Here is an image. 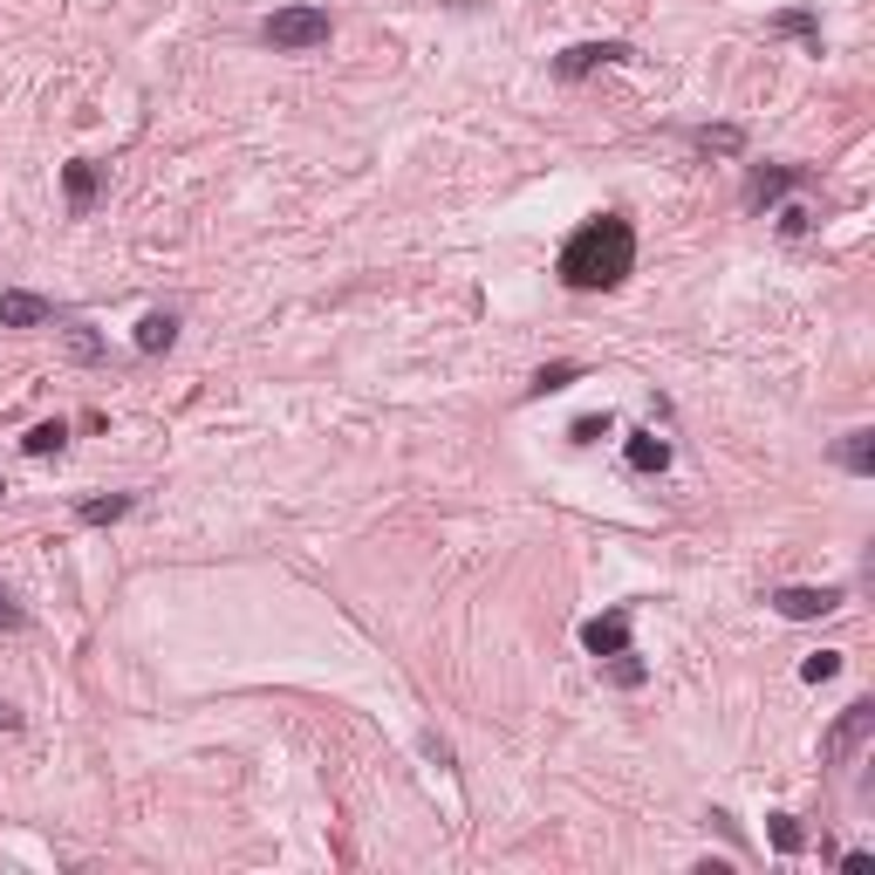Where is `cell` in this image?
Returning <instances> with one entry per match:
<instances>
[{
  "label": "cell",
  "mask_w": 875,
  "mask_h": 875,
  "mask_svg": "<svg viewBox=\"0 0 875 875\" xmlns=\"http://www.w3.org/2000/svg\"><path fill=\"white\" fill-rule=\"evenodd\" d=\"M834 465L855 472V480H875V431H868V424L842 431V445H834Z\"/></svg>",
  "instance_id": "cell-9"
},
{
  "label": "cell",
  "mask_w": 875,
  "mask_h": 875,
  "mask_svg": "<svg viewBox=\"0 0 875 875\" xmlns=\"http://www.w3.org/2000/svg\"><path fill=\"white\" fill-rule=\"evenodd\" d=\"M554 274H562L575 295H609V288H622L629 274H636V226L622 213H603V219L575 226L568 247H562V260H554Z\"/></svg>",
  "instance_id": "cell-1"
},
{
  "label": "cell",
  "mask_w": 875,
  "mask_h": 875,
  "mask_svg": "<svg viewBox=\"0 0 875 875\" xmlns=\"http://www.w3.org/2000/svg\"><path fill=\"white\" fill-rule=\"evenodd\" d=\"M766 834H773V848H780V855H793V848L807 842V834H801V821H793V814H766Z\"/></svg>",
  "instance_id": "cell-19"
},
{
  "label": "cell",
  "mask_w": 875,
  "mask_h": 875,
  "mask_svg": "<svg viewBox=\"0 0 875 875\" xmlns=\"http://www.w3.org/2000/svg\"><path fill=\"white\" fill-rule=\"evenodd\" d=\"M691 137H698L704 151H739V131H732V124H719V131H691Z\"/></svg>",
  "instance_id": "cell-22"
},
{
  "label": "cell",
  "mask_w": 875,
  "mask_h": 875,
  "mask_svg": "<svg viewBox=\"0 0 875 875\" xmlns=\"http://www.w3.org/2000/svg\"><path fill=\"white\" fill-rule=\"evenodd\" d=\"M55 301L42 295H28V288H0V329H34V322H49Z\"/></svg>",
  "instance_id": "cell-8"
},
{
  "label": "cell",
  "mask_w": 875,
  "mask_h": 875,
  "mask_svg": "<svg viewBox=\"0 0 875 875\" xmlns=\"http://www.w3.org/2000/svg\"><path fill=\"white\" fill-rule=\"evenodd\" d=\"M575 445H603V437H609V418H575Z\"/></svg>",
  "instance_id": "cell-21"
},
{
  "label": "cell",
  "mask_w": 875,
  "mask_h": 875,
  "mask_svg": "<svg viewBox=\"0 0 875 875\" xmlns=\"http://www.w3.org/2000/svg\"><path fill=\"white\" fill-rule=\"evenodd\" d=\"M131 506H137L131 493H110V500H83V506H75V521H83V527H110V521H124Z\"/></svg>",
  "instance_id": "cell-13"
},
{
  "label": "cell",
  "mask_w": 875,
  "mask_h": 875,
  "mask_svg": "<svg viewBox=\"0 0 875 875\" xmlns=\"http://www.w3.org/2000/svg\"><path fill=\"white\" fill-rule=\"evenodd\" d=\"M336 34V21H329V8H274L267 21H260V42L267 49H281V55H301V49H322Z\"/></svg>",
  "instance_id": "cell-2"
},
{
  "label": "cell",
  "mask_w": 875,
  "mask_h": 875,
  "mask_svg": "<svg viewBox=\"0 0 875 875\" xmlns=\"http://www.w3.org/2000/svg\"><path fill=\"white\" fill-rule=\"evenodd\" d=\"M603 670H609V684H622V691H636V684H644V678H650V670H644V663H636L629 650H616V657H603Z\"/></svg>",
  "instance_id": "cell-17"
},
{
  "label": "cell",
  "mask_w": 875,
  "mask_h": 875,
  "mask_svg": "<svg viewBox=\"0 0 875 875\" xmlns=\"http://www.w3.org/2000/svg\"><path fill=\"white\" fill-rule=\"evenodd\" d=\"M62 445H69V424H62V418H49V424H34V431L21 437V452H28V459H55Z\"/></svg>",
  "instance_id": "cell-14"
},
{
  "label": "cell",
  "mask_w": 875,
  "mask_h": 875,
  "mask_svg": "<svg viewBox=\"0 0 875 875\" xmlns=\"http://www.w3.org/2000/svg\"><path fill=\"white\" fill-rule=\"evenodd\" d=\"M773 28H780V34H801V42L821 55V21H814L807 8H786V14H773Z\"/></svg>",
  "instance_id": "cell-15"
},
{
  "label": "cell",
  "mask_w": 875,
  "mask_h": 875,
  "mask_svg": "<svg viewBox=\"0 0 875 875\" xmlns=\"http://www.w3.org/2000/svg\"><path fill=\"white\" fill-rule=\"evenodd\" d=\"M581 650L603 663V657H616V650H629V616L622 609H609V616H588L581 622Z\"/></svg>",
  "instance_id": "cell-7"
},
{
  "label": "cell",
  "mask_w": 875,
  "mask_h": 875,
  "mask_svg": "<svg viewBox=\"0 0 875 875\" xmlns=\"http://www.w3.org/2000/svg\"><path fill=\"white\" fill-rule=\"evenodd\" d=\"M172 342H178V315H172V308H151L144 322H137V349H144V356H165Z\"/></svg>",
  "instance_id": "cell-10"
},
{
  "label": "cell",
  "mask_w": 875,
  "mask_h": 875,
  "mask_svg": "<svg viewBox=\"0 0 875 875\" xmlns=\"http://www.w3.org/2000/svg\"><path fill=\"white\" fill-rule=\"evenodd\" d=\"M622 452H629L636 472H663V465H670V437H657V431H629V445H622Z\"/></svg>",
  "instance_id": "cell-12"
},
{
  "label": "cell",
  "mask_w": 875,
  "mask_h": 875,
  "mask_svg": "<svg viewBox=\"0 0 875 875\" xmlns=\"http://www.w3.org/2000/svg\"><path fill=\"white\" fill-rule=\"evenodd\" d=\"M801 678H807V684L842 678V650H814V657H801Z\"/></svg>",
  "instance_id": "cell-18"
},
{
  "label": "cell",
  "mask_w": 875,
  "mask_h": 875,
  "mask_svg": "<svg viewBox=\"0 0 875 875\" xmlns=\"http://www.w3.org/2000/svg\"><path fill=\"white\" fill-rule=\"evenodd\" d=\"M69 356H75V363H96V356H103V336L75 322V329H69Z\"/></svg>",
  "instance_id": "cell-20"
},
{
  "label": "cell",
  "mask_w": 875,
  "mask_h": 875,
  "mask_svg": "<svg viewBox=\"0 0 875 875\" xmlns=\"http://www.w3.org/2000/svg\"><path fill=\"white\" fill-rule=\"evenodd\" d=\"M801 185H807L801 165H760V172H752V185H745V206H752V213H766V206H780V198H786V192H801Z\"/></svg>",
  "instance_id": "cell-6"
},
{
  "label": "cell",
  "mask_w": 875,
  "mask_h": 875,
  "mask_svg": "<svg viewBox=\"0 0 875 875\" xmlns=\"http://www.w3.org/2000/svg\"><path fill=\"white\" fill-rule=\"evenodd\" d=\"M842 868H848V875H868V868H875V855H868V848H848V855H842Z\"/></svg>",
  "instance_id": "cell-25"
},
{
  "label": "cell",
  "mask_w": 875,
  "mask_h": 875,
  "mask_svg": "<svg viewBox=\"0 0 875 875\" xmlns=\"http://www.w3.org/2000/svg\"><path fill=\"white\" fill-rule=\"evenodd\" d=\"M868 732H875V704H868V698H855V704H842V719L827 725L821 752H827L834 766H842V760H855V752H862V739H868Z\"/></svg>",
  "instance_id": "cell-3"
},
{
  "label": "cell",
  "mask_w": 875,
  "mask_h": 875,
  "mask_svg": "<svg viewBox=\"0 0 875 875\" xmlns=\"http://www.w3.org/2000/svg\"><path fill=\"white\" fill-rule=\"evenodd\" d=\"M0 629H8V636H14V629H28V609L14 603V595H8V588H0Z\"/></svg>",
  "instance_id": "cell-23"
},
{
  "label": "cell",
  "mask_w": 875,
  "mask_h": 875,
  "mask_svg": "<svg viewBox=\"0 0 875 875\" xmlns=\"http://www.w3.org/2000/svg\"><path fill=\"white\" fill-rule=\"evenodd\" d=\"M807 226H814V219H807V206H786V213H780V233H786V240H801Z\"/></svg>",
  "instance_id": "cell-24"
},
{
  "label": "cell",
  "mask_w": 875,
  "mask_h": 875,
  "mask_svg": "<svg viewBox=\"0 0 875 875\" xmlns=\"http://www.w3.org/2000/svg\"><path fill=\"white\" fill-rule=\"evenodd\" d=\"M581 377V363H547V370H534V383H527V397H554V390H568Z\"/></svg>",
  "instance_id": "cell-16"
},
{
  "label": "cell",
  "mask_w": 875,
  "mask_h": 875,
  "mask_svg": "<svg viewBox=\"0 0 875 875\" xmlns=\"http://www.w3.org/2000/svg\"><path fill=\"white\" fill-rule=\"evenodd\" d=\"M0 500H8V480H0Z\"/></svg>",
  "instance_id": "cell-26"
},
{
  "label": "cell",
  "mask_w": 875,
  "mask_h": 875,
  "mask_svg": "<svg viewBox=\"0 0 875 875\" xmlns=\"http://www.w3.org/2000/svg\"><path fill=\"white\" fill-rule=\"evenodd\" d=\"M629 55H636L629 42H575V49L554 55V75H562V83H581V75L609 69V62H629Z\"/></svg>",
  "instance_id": "cell-4"
},
{
  "label": "cell",
  "mask_w": 875,
  "mask_h": 875,
  "mask_svg": "<svg viewBox=\"0 0 875 875\" xmlns=\"http://www.w3.org/2000/svg\"><path fill=\"white\" fill-rule=\"evenodd\" d=\"M766 603H773L786 622H821V616H834V609H842L848 595H842V588H773Z\"/></svg>",
  "instance_id": "cell-5"
},
{
  "label": "cell",
  "mask_w": 875,
  "mask_h": 875,
  "mask_svg": "<svg viewBox=\"0 0 875 875\" xmlns=\"http://www.w3.org/2000/svg\"><path fill=\"white\" fill-rule=\"evenodd\" d=\"M62 185H69V206H75V213H90V206H96V192H103V172L75 157V165H62Z\"/></svg>",
  "instance_id": "cell-11"
}]
</instances>
